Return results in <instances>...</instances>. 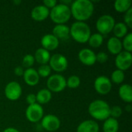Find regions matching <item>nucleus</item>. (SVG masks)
<instances>
[{
	"label": "nucleus",
	"instance_id": "nucleus-10",
	"mask_svg": "<svg viewBox=\"0 0 132 132\" xmlns=\"http://www.w3.org/2000/svg\"><path fill=\"white\" fill-rule=\"evenodd\" d=\"M94 90L101 95L108 94L112 89V83L106 76H99L97 77L94 82Z\"/></svg>",
	"mask_w": 132,
	"mask_h": 132
},
{
	"label": "nucleus",
	"instance_id": "nucleus-25",
	"mask_svg": "<svg viewBox=\"0 0 132 132\" xmlns=\"http://www.w3.org/2000/svg\"><path fill=\"white\" fill-rule=\"evenodd\" d=\"M131 0H117L114 3V8L118 12L125 13L131 8Z\"/></svg>",
	"mask_w": 132,
	"mask_h": 132
},
{
	"label": "nucleus",
	"instance_id": "nucleus-36",
	"mask_svg": "<svg viewBox=\"0 0 132 132\" xmlns=\"http://www.w3.org/2000/svg\"><path fill=\"white\" fill-rule=\"evenodd\" d=\"M26 103L30 105V104H33L36 103V94H29L26 97Z\"/></svg>",
	"mask_w": 132,
	"mask_h": 132
},
{
	"label": "nucleus",
	"instance_id": "nucleus-21",
	"mask_svg": "<svg viewBox=\"0 0 132 132\" xmlns=\"http://www.w3.org/2000/svg\"><path fill=\"white\" fill-rule=\"evenodd\" d=\"M33 56L35 59V62H37L40 65H44L49 63L51 55L49 51L41 47L36 50Z\"/></svg>",
	"mask_w": 132,
	"mask_h": 132
},
{
	"label": "nucleus",
	"instance_id": "nucleus-13",
	"mask_svg": "<svg viewBox=\"0 0 132 132\" xmlns=\"http://www.w3.org/2000/svg\"><path fill=\"white\" fill-rule=\"evenodd\" d=\"M78 59L85 66H93L96 63V53L93 50L84 48L78 53Z\"/></svg>",
	"mask_w": 132,
	"mask_h": 132
},
{
	"label": "nucleus",
	"instance_id": "nucleus-15",
	"mask_svg": "<svg viewBox=\"0 0 132 132\" xmlns=\"http://www.w3.org/2000/svg\"><path fill=\"white\" fill-rule=\"evenodd\" d=\"M42 48L47 51H53L56 50L60 45V40L55 37L52 33H47L41 38Z\"/></svg>",
	"mask_w": 132,
	"mask_h": 132
},
{
	"label": "nucleus",
	"instance_id": "nucleus-19",
	"mask_svg": "<svg viewBox=\"0 0 132 132\" xmlns=\"http://www.w3.org/2000/svg\"><path fill=\"white\" fill-rule=\"evenodd\" d=\"M107 48L111 54L118 55L123 50L121 40L114 36L109 38L107 43Z\"/></svg>",
	"mask_w": 132,
	"mask_h": 132
},
{
	"label": "nucleus",
	"instance_id": "nucleus-16",
	"mask_svg": "<svg viewBox=\"0 0 132 132\" xmlns=\"http://www.w3.org/2000/svg\"><path fill=\"white\" fill-rule=\"evenodd\" d=\"M22 77H23L24 82L30 87L36 86L39 82V76L36 70L34 68L25 69Z\"/></svg>",
	"mask_w": 132,
	"mask_h": 132
},
{
	"label": "nucleus",
	"instance_id": "nucleus-3",
	"mask_svg": "<svg viewBox=\"0 0 132 132\" xmlns=\"http://www.w3.org/2000/svg\"><path fill=\"white\" fill-rule=\"evenodd\" d=\"M90 35V27L85 22L76 21L70 27V36L79 43H87Z\"/></svg>",
	"mask_w": 132,
	"mask_h": 132
},
{
	"label": "nucleus",
	"instance_id": "nucleus-29",
	"mask_svg": "<svg viewBox=\"0 0 132 132\" xmlns=\"http://www.w3.org/2000/svg\"><path fill=\"white\" fill-rule=\"evenodd\" d=\"M122 43V47L125 49V51L126 52H132V33L128 32L121 41Z\"/></svg>",
	"mask_w": 132,
	"mask_h": 132
},
{
	"label": "nucleus",
	"instance_id": "nucleus-31",
	"mask_svg": "<svg viewBox=\"0 0 132 132\" xmlns=\"http://www.w3.org/2000/svg\"><path fill=\"white\" fill-rule=\"evenodd\" d=\"M34 63H35V59L33 55L29 53L23 56L22 60V67L26 69L32 68V67L34 65Z\"/></svg>",
	"mask_w": 132,
	"mask_h": 132
},
{
	"label": "nucleus",
	"instance_id": "nucleus-26",
	"mask_svg": "<svg viewBox=\"0 0 132 132\" xmlns=\"http://www.w3.org/2000/svg\"><path fill=\"white\" fill-rule=\"evenodd\" d=\"M89 46L92 48H98L100 47L103 43H104V36L101 34L96 32L94 34H91L88 41H87Z\"/></svg>",
	"mask_w": 132,
	"mask_h": 132
},
{
	"label": "nucleus",
	"instance_id": "nucleus-20",
	"mask_svg": "<svg viewBox=\"0 0 132 132\" xmlns=\"http://www.w3.org/2000/svg\"><path fill=\"white\" fill-rule=\"evenodd\" d=\"M118 95L124 102L127 104H131L132 102V87L131 84H122L119 87Z\"/></svg>",
	"mask_w": 132,
	"mask_h": 132
},
{
	"label": "nucleus",
	"instance_id": "nucleus-11",
	"mask_svg": "<svg viewBox=\"0 0 132 132\" xmlns=\"http://www.w3.org/2000/svg\"><path fill=\"white\" fill-rule=\"evenodd\" d=\"M114 63L118 70H122L124 72L129 70L132 64L131 53L121 51L120 53L116 55Z\"/></svg>",
	"mask_w": 132,
	"mask_h": 132
},
{
	"label": "nucleus",
	"instance_id": "nucleus-18",
	"mask_svg": "<svg viewBox=\"0 0 132 132\" xmlns=\"http://www.w3.org/2000/svg\"><path fill=\"white\" fill-rule=\"evenodd\" d=\"M52 34L59 40L67 39L70 37V27L65 24L56 25L53 29Z\"/></svg>",
	"mask_w": 132,
	"mask_h": 132
},
{
	"label": "nucleus",
	"instance_id": "nucleus-37",
	"mask_svg": "<svg viewBox=\"0 0 132 132\" xmlns=\"http://www.w3.org/2000/svg\"><path fill=\"white\" fill-rule=\"evenodd\" d=\"M24 69L22 66H17L15 69H14V73L17 76V77H22L23 73H24Z\"/></svg>",
	"mask_w": 132,
	"mask_h": 132
},
{
	"label": "nucleus",
	"instance_id": "nucleus-6",
	"mask_svg": "<svg viewBox=\"0 0 132 132\" xmlns=\"http://www.w3.org/2000/svg\"><path fill=\"white\" fill-rule=\"evenodd\" d=\"M67 79L62 74H51L46 80L47 89L51 93H60L67 87Z\"/></svg>",
	"mask_w": 132,
	"mask_h": 132
},
{
	"label": "nucleus",
	"instance_id": "nucleus-38",
	"mask_svg": "<svg viewBox=\"0 0 132 132\" xmlns=\"http://www.w3.org/2000/svg\"><path fill=\"white\" fill-rule=\"evenodd\" d=\"M2 132H20L18 129L15 128H12V127H9V128H5Z\"/></svg>",
	"mask_w": 132,
	"mask_h": 132
},
{
	"label": "nucleus",
	"instance_id": "nucleus-23",
	"mask_svg": "<svg viewBox=\"0 0 132 132\" xmlns=\"http://www.w3.org/2000/svg\"><path fill=\"white\" fill-rule=\"evenodd\" d=\"M102 128L104 132H118L119 130V122L118 119L110 117L104 121Z\"/></svg>",
	"mask_w": 132,
	"mask_h": 132
},
{
	"label": "nucleus",
	"instance_id": "nucleus-24",
	"mask_svg": "<svg viewBox=\"0 0 132 132\" xmlns=\"http://www.w3.org/2000/svg\"><path fill=\"white\" fill-rule=\"evenodd\" d=\"M112 32H114V37H117L121 39L128 33V27L123 22H116Z\"/></svg>",
	"mask_w": 132,
	"mask_h": 132
},
{
	"label": "nucleus",
	"instance_id": "nucleus-33",
	"mask_svg": "<svg viewBox=\"0 0 132 132\" xmlns=\"http://www.w3.org/2000/svg\"><path fill=\"white\" fill-rule=\"evenodd\" d=\"M128 28H132V8L128 9L124 15V22H123Z\"/></svg>",
	"mask_w": 132,
	"mask_h": 132
},
{
	"label": "nucleus",
	"instance_id": "nucleus-22",
	"mask_svg": "<svg viewBox=\"0 0 132 132\" xmlns=\"http://www.w3.org/2000/svg\"><path fill=\"white\" fill-rule=\"evenodd\" d=\"M36 103L42 105L49 103L52 99V93L47 89L43 88L39 90L37 94H36Z\"/></svg>",
	"mask_w": 132,
	"mask_h": 132
},
{
	"label": "nucleus",
	"instance_id": "nucleus-28",
	"mask_svg": "<svg viewBox=\"0 0 132 132\" xmlns=\"http://www.w3.org/2000/svg\"><path fill=\"white\" fill-rule=\"evenodd\" d=\"M66 84L67 87L70 89H77L80 85V78L77 75H72L67 79Z\"/></svg>",
	"mask_w": 132,
	"mask_h": 132
},
{
	"label": "nucleus",
	"instance_id": "nucleus-8",
	"mask_svg": "<svg viewBox=\"0 0 132 132\" xmlns=\"http://www.w3.org/2000/svg\"><path fill=\"white\" fill-rule=\"evenodd\" d=\"M25 115L26 119L32 123H37L42 120L44 116V111L42 105L36 103L28 105L26 109Z\"/></svg>",
	"mask_w": 132,
	"mask_h": 132
},
{
	"label": "nucleus",
	"instance_id": "nucleus-34",
	"mask_svg": "<svg viewBox=\"0 0 132 132\" xmlns=\"http://www.w3.org/2000/svg\"><path fill=\"white\" fill-rule=\"evenodd\" d=\"M108 60V55L103 51H101L96 54V62L99 63H105Z\"/></svg>",
	"mask_w": 132,
	"mask_h": 132
},
{
	"label": "nucleus",
	"instance_id": "nucleus-5",
	"mask_svg": "<svg viewBox=\"0 0 132 132\" xmlns=\"http://www.w3.org/2000/svg\"><path fill=\"white\" fill-rule=\"evenodd\" d=\"M115 23V19L112 15L104 14L97 19L96 22V28L98 33L104 36L109 34L113 31Z\"/></svg>",
	"mask_w": 132,
	"mask_h": 132
},
{
	"label": "nucleus",
	"instance_id": "nucleus-9",
	"mask_svg": "<svg viewBox=\"0 0 132 132\" xmlns=\"http://www.w3.org/2000/svg\"><path fill=\"white\" fill-rule=\"evenodd\" d=\"M4 93L8 100L11 101H15L22 96V89L19 83L16 81H10L5 85Z\"/></svg>",
	"mask_w": 132,
	"mask_h": 132
},
{
	"label": "nucleus",
	"instance_id": "nucleus-35",
	"mask_svg": "<svg viewBox=\"0 0 132 132\" xmlns=\"http://www.w3.org/2000/svg\"><path fill=\"white\" fill-rule=\"evenodd\" d=\"M57 3H58V2L56 0H44L43 2V5H45L50 10L52 9L53 7H55L57 5Z\"/></svg>",
	"mask_w": 132,
	"mask_h": 132
},
{
	"label": "nucleus",
	"instance_id": "nucleus-40",
	"mask_svg": "<svg viewBox=\"0 0 132 132\" xmlns=\"http://www.w3.org/2000/svg\"><path fill=\"white\" fill-rule=\"evenodd\" d=\"M13 3H14L15 5H18V4H20V3H21V1H14Z\"/></svg>",
	"mask_w": 132,
	"mask_h": 132
},
{
	"label": "nucleus",
	"instance_id": "nucleus-30",
	"mask_svg": "<svg viewBox=\"0 0 132 132\" xmlns=\"http://www.w3.org/2000/svg\"><path fill=\"white\" fill-rule=\"evenodd\" d=\"M36 71L39 77L46 78V77H49L51 75L52 70L49 66V64H44V65H40L36 70Z\"/></svg>",
	"mask_w": 132,
	"mask_h": 132
},
{
	"label": "nucleus",
	"instance_id": "nucleus-17",
	"mask_svg": "<svg viewBox=\"0 0 132 132\" xmlns=\"http://www.w3.org/2000/svg\"><path fill=\"white\" fill-rule=\"evenodd\" d=\"M100 126L94 120H85L79 124L77 132H99Z\"/></svg>",
	"mask_w": 132,
	"mask_h": 132
},
{
	"label": "nucleus",
	"instance_id": "nucleus-12",
	"mask_svg": "<svg viewBox=\"0 0 132 132\" xmlns=\"http://www.w3.org/2000/svg\"><path fill=\"white\" fill-rule=\"evenodd\" d=\"M41 125L44 130L49 132H54L60 128L61 122L56 115L49 114L43 116L41 120Z\"/></svg>",
	"mask_w": 132,
	"mask_h": 132
},
{
	"label": "nucleus",
	"instance_id": "nucleus-7",
	"mask_svg": "<svg viewBox=\"0 0 132 132\" xmlns=\"http://www.w3.org/2000/svg\"><path fill=\"white\" fill-rule=\"evenodd\" d=\"M48 64L52 70L56 73H62L68 67V60L61 53H55L50 56Z\"/></svg>",
	"mask_w": 132,
	"mask_h": 132
},
{
	"label": "nucleus",
	"instance_id": "nucleus-39",
	"mask_svg": "<svg viewBox=\"0 0 132 132\" xmlns=\"http://www.w3.org/2000/svg\"><path fill=\"white\" fill-rule=\"evenodd\" d=\"M131 109L132 107L130 104H128V105H126V107H125V111H126L127 112H131Z\"/></svg>",
	"mask_w": 132,
	"mask_h": 132
},
{
	"label": "nucleus",
	"instance_id": "nucleus-14",
	"mask_svg": "<svg viewBox=\"0 0 132 132\" xmlns=\"http://www.w3.org/2000/svg\"><path fill=\"white\" fill-rule=\"evenodd\" d=\"M31 18L36 22H42L46 20L50 15V9L45 5H38L32 8L30 12Z\"/></svg>",
	"mask_w": 132,
	"mask_h": 132
},
{
	"label": "nucleus",
	"instance_id": "nucleus-27",
	"mask_svg": "<svg viewBox=\"0 0 132 132\" xmlns=\"http://www.w3.org/2000/svg\"><path fill=\"white\" fill-rule=\"evenodd\" d=\"M125 79V72L117 69L112 72L110 80H111L112 84L114 83L115 84H121L124 82Z\"/></svg>",
	"mask_w": 132,
	"mask_h": 132
},
{
	"label": "nucleus",
	"instance_id": "nucleus-4",
	"mask_svg": "<svg viewBox=\"0 0 132 132\" xmlns=\"http://www.w3.org/2000/svg\"><path fill=\"white\" fill-rule=\"evenodd\" d=\"M49 17L56 25L65 24L70 20L71 17L70 8L68 5L57 3L55 7L50 10Z\"/></svg>",
	"mask_w": 132,
	"mask_h": 132
},
{
	"label": "nucleus",
	"instance_id": "nucleus-1",
	"mask_svg": "<svg viewBox=\"0 0 132 132\" xmlns=\"http://www.w3.org/2000/svg\"><path fill=\"white\" fill-rule=\"evenodd\" d=\"M70 8L71 16L78 22L88 20L94 12V5L90 0H75L72 2Z\"/></svg>",
	"mask_w": 132,
	"mask_h": 132
},
{
	"label": "nucleus",
	"instance_id": "nucleus-2",
	"mask_svg": "<svg viewBox=\"0 0 132 132\" xmlns=\"http://www.w3.org/2000/svg\"><path fill=\"white\" fill-rule=\"evenodd\" d=\"M111 106L103 100H94L88 106L89 114L97 121H105L110 118Z\"/></svg>",
	"mask_w": 132,
	"mask_h": 132
},
{
	"label": "nucleus",
	"instance_id": "nucleus-32",
	"mask_svg": "<svg viewBox=\"0 0 132 132\" xmlns=\"http://www.w3.org/2000/svg\"><path fill=\"white\" fill-rule=\"evenodd\" d=\"M123 114L122 108L118 105H114L113 107H111V111H110V117L118 119Z\"/></svg>",
	"mask_w": 132,
	"mask_h": 132
}]
</instances>
